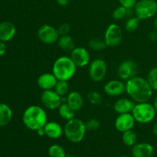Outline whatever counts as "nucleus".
<instances>
[{"mask_svg": "<svg viewBox=\"0 0 157 157\" xmlns=\"http://www.w3.org/2000/svg\"><path fill=\"white\" fill-rule=\"evenodd\" d=\"M126 93L135 103L149 102L153 90L147 78L135 76L126 81Z\"/></svg>", "mask_w": 157, "mask_h": 157, "instance_id": "obj_1", "label": "nucleus"}, {"mask_svg": "<svg viewBox=\"0 0 157 157\" xmlns=\"http://www.w3.org/2000/svg\"><path fill=\"white\" fill-rule=\"evenodd\" d=\"M48 115L45 110L38 105H31L25 110L22 115V122L29 130L36 132L44 127L48 122Z\"/></svg>", "mask_w": 157, "mask_h": 157, "instance_id": "obj_2", "label": "nucleus"}, {"mask_svg": "<svg viewBox=\"0 0 157 157\" xmlns=\"http://www.w3.org/2000/svg\"><path fill=\"white\" fill-rule=\"evenodd\" d=\"M77 68L70 56H61L54 62L52 73L58 81H68L75 75Z\"/></svg>", "mask_w": 157, "mask_h": 157, "instance_id": "obj_3", "label": "nucleus"}, {"mask_svg": "<svg viewBox=\"0 0 157 157\" xmlns=\"http://www.w3.org/2000/svg\"><path fill=\"white\" fill-rule=\"evenodd\" d=\"M85 123L78 118H73L66 122L64 127V134L67 140L73 144H78L82 141L85 136Z\"/></svg>", "mask_w": 157, "mask_h": 157, "instance_id": "obj_4", "label": "nucleus"}, {"mask_svg": "<svg viewBox=\"0 0 157 157\" xmlns=\"http://www.w3.org/2000/svg\"><path fill=\"white\" fill-rule=\"evenodd\" d=\"M131 113L136 123L140 124H150L155 119L156 115L154 106L150 102L136 103Z\"/></svg>", "mask_w": 157, "mask_h": 157, "instance_id": "obj_5", "label": "nucleus"}, {"mask_svg": "<svg viewBox=\"0 0 157 157\" xmlns=\"http://www.w3.org/2000/svg\"><path fill=\"white\" fill-rule=\"evenodd\" d=\"M133 9L135 15L139 19H149L156 15L157 2L155 0H139Z\"/></svg>", "mask_w": 157, "mask_h": 157, "instance_id": "obj_6", "label": "nucleus"}, {"mask_svg": "<svg viewBox=\"0 0 157 157\" xmlns=\"http://www.w3.org/2000/svg\"><path fill=\"white\" fill-rule=\"evenodd\" d=\"M107 65L102 58H96L90 61L88 65V75L90 79L94 82H101L106 77Z\"/></svg>", "mask_w": 157, "mask_h": 157, "instance_id": "obj_7", "label": "nucleus"}, {"mask_svg": "<svg viewBox=\"0 0 157 157\" xmlns=\"http://www.w3.org/2000/svg\"><path fill=\"white\" fill-rule=\"evenodd\" d=\"M123 38V32L118 25L110 24L107 26L104 33V41L107 47L115 48L121 44Z\"/></svg>", "mask_w": 157, "mask_h": 157, "instance_id": "obj_8", "label": "nucleus"}, {"mask_svg": "<svg viewBox=\"0 0 157 157\" xmlns=\"http://www.w3.org/2000/svg\"><path fill=\"white\" fill-rule=\"evenodd\" d=\"M41 103L43 107L49 110H58L63 103V98L55 90H43L41 95Z\"/></svg>", "mask_w": 157, "mask_h": 157, "instance_id": "obj_9", "label": "nucleus"}, {"mask_svg": "<svg viewBox=\"0 0 157 157\" xmlns=\"http://www.w3.org/2000/svg\"><path fill=\"white\" fill-rule=\"evenodd\" d=\"M38 37L43 44H53L57 43L60 35L58 29L50 25L44 24L38 29Z\"/></svg>", "mask_w": 157, "mask_h": 157, "instance_id": "obj_10", "label": "nucleus"}, {"mask_svg": "<svg viewBox=\"0 0 157 157\" xmlns=\"http://www.w3.org/2000/svg\"><path fill=\"white\" fill-rule=\"evenodd\" d=\"M138 71L137 64L130 59L123 61L118 66L117 74L122 81H128L130 78L136 76Z\"/></svg>", "mask_w": 157, "mask_h": 157, "instance_id": "obj_11", "label": "nucleus"}, {"mask_svg": "<svg viewBox=\"0 0 157 157\" xmlns=\"http://www.w3.org/2000/svg\"><path fill=\"white\" fill-rule=\"evenodd\" d=\"M71 58L77 67H84L90 63V55L84 47H75L71 52Z\"/></svg>", "mask_w": 157, "mask_h": 157, "instance_id": "obj_12", "label": "nucleus"}, {"mask_svg": "<svg viewBox=\"0 0 157 157\" xmlns=\"http://www.w3.org/2000/svg\"><path fill=\"white\" fill-rule=\"evenodd\" d=\"M136 121L131 113L118 114L114 121V127L117 130L124 133L127 130H133Z\"/></svg>", "mask_w": 157, "mask_h": 157, "instance_id": "obj_13", "label": "nucleus"}, {"mask_svg": "<svg viewBox=\"0 0 157 157\" xmlns=\"http://www.w3.org/2000/svg\"><path fill=\"white\" fill-rule=\"evenodd\" d=\"M104 90L110 97H119L126 92L125 83L122 80H110L104 87Z\"/></svg>", "mask_w": 157, "mask_h": 157, "instance_id": "obj_14", "label": "nucleus"}, {"mask_svg": "<svg viewBox=\"0 0 157 157\" xmlns=\"http://www.w3.org/2000/svg\"><path fill=\"white\" fill-rule=\"evenodd\" d=\"M58 80L53 73H43L40 75L37 80V84L40 89L42 90H54Z\"/></svg>", "mask_w": 157, "mask_h": 157, "instance_id": "obj_15", "label": "nucleus"}, {"mask_svg": "<svg viewBox=\"0 0 157 157\" xmlns=\"http://www.w3.org/2000/svg\"><path fill=\"white\" fill-rule=\"evenodd\" d=\"M16 34L15 25L9 21L0 23V41L7 42L12 40Z\"/></svg>", "mask_w": 157, "mask_h": 157, "instance_id": "obj_16", "label": "nucleus"}, {"mask_svg": "<svg viewBox=\"0 0 157 157\" xmlns=\"http://www.w3.org/2000/svg\"><path fill=\"white\" fill-rule=\"evenodd\" d=\"M136 103L131 98H121L113 104V110L118 114L131 113Z\"/></svg>", "mask_w": 157, "mask_h": 157, "instance_id": "obj_17", "label": "nucleus"}, {"mask_svg": "<svg viewBox=\"0 0 157 157\" xmlns=\"http://www.w3.org/2000/svg\"><path fill=\"white\" fill-rule=\"evenodd\" d=\"M153 147L148 143H139L132 147L133 157H152L153 155Z\"/></svg>", "mask_w": 157, "mask_h": 157, "instance_id": "obj_18", "label": "nucleus"}, {"mask_svg": "<svg viewBox=\"0 0 157 157\" xmlns=\"http://www.w3.org/2000/svg\"><path fill=\"white\" fill-rule=\"evenodd\" d=\"M44 129L45 136L51 139H58L64 134V127L55 121H48Z\"/></svg>", "mask_w": 157, "mask_h": 157, "instance_id": "obj_19", "label": "nucleus"}, {"mask_svg": "<svg viewBox=\"0 0 157 157\" xmlns=\"http://www.w3.org/2000/svg\"><path fill=\"white\" fill-rule=\"evenodd\" d=\"M66 103L70 106L71 108L75 112L81 110L84 105V98L83 96L76 90L69 92L66 97Z\"/></svg>", "mask_w": 157, "mask_h": 157, "instance_id": "obj_20", "label": "nucleus"}, {"mask_svg": "<svg viewBox=\"0 0 157 157\" xmlns=\"http://www.w3.org/2000/svg\"><path fill=\"white\" fill-rule=\"evenodd\" d=\"M12 110L9 105L0 103V127L8 125L12 121Z\"/></svg>", "mask_w": 157, "mask_h": 157, "instance_id": "obj_21", "label": "nucleus"}, {"mask_svg": "<svg viewBox=\"0 0 157 157\" xmlns=\"http://www.w3.org/2000/svg\"><path fill=\"white\" fill-rule=\"evenodd\" d=\"M58 48L64 52H71L75 48V41L73 38L69 35H60L57 41Z\"/></svg>", "mask_w": 157, "mask_h": 157, "instance_id": "obj_22", "label": "nucleus"}, {"mask_svg": "<svg viewBox=\"0 0 157 157\" xmlns=\"http://www.w3.org/2000/svg\"><path fill=\"white\" fill-rule=\"evenodd\" d=\"M58 114L62 119L65 120L66 121L75 118V111L72 110L70 106L66 102H63L58 108Z\"/></svg>", "mask_w": 157, "mask_h": 157, "instance_id": "obj_23", "label": "nucleus"}, {"mask_svg": "<svg viewBox=\"0 0 157 157\" xmlns=\"http://www.w3.org/2000/svg\"><path fill=\"white\" fill-rule=\"evenodd\" d=\"M122 133V140L124 145H126L127 147H133L136 144L137 136L133 130H127Z\"/></svg>", "mask_w": 157, "mask_h": 157, "instance_id": "obj_24", "label": "nucleus"}, {"mask_svg": "<svg viewBox=\"0 0 157 157\" xmlns=\"http://www.w3.org/2000/svg\"><path fill=\"white\" fill-rule=\"evenodd\" d=\"M140 19L135 16L129 17L125 22V29L129 32H133L138 29L140 24Z\"/></svg>", "mask_w": 157, "mask_h": 157, "instance_id": "obj_25", "label": "nucleus"}, {"mask_svg": "<svg viewBox=\"0 0 157 157\" xmlns=\"http://www.w3.org/2000/svg\"><path fill=\"white\" fill-rule=\"evenodd\" d=\"M69 84L67 81H58L54 90L58 94L64 98L69 93Z\"/></svg>", "mask_w": 157, "mask_h": 157, "instance_id": "obj_26", "label": "nucleus"}, {"mask_svg": "<svg viewBox=\"0 0 157 157\" xmlns=\"http://www.w3.org/2000/svg\"><path fill=\"white\" fill-rule=\"evenodd\" d=\"M48 155L50 157H65V150L64 147L58 144H53L48 148Z\"/></svg>", "mask_w": 157, "mask_h": 157, "instance_id": "obj_27", "label": "nucleus"}, {"mask_svg": "<svg viewBox=\"0 0 157 157\" xmlns=\"http://www.w3.org/2000/svg\"><path fill=\"white\" fill-rule=\"evenodd\" d=\"M88 46L90 49L96 52H100L107 48V44H106L104 40L100 39V38H92L89 41Z\"/></svg>", "mask_w": 157, "mask_h": 157, "instance_id": "obj_28", "label": "nucleus"}, {"mask_svg": "<svg viewBox=\"0 0 157 157\" xmlns=\"http://www.w3.org/2000/svg\"><path fill=\"white\" fill-rule=\"evenodd\" d=\"M147 79L153 90L157 91V67H153L149 71Z\"/></svg>", "mask_w": 157, "mask_h": 157, "instance_id": "obj_29", "label": "nucleus"}, {"mask_svg": "<svg viewBox=\"0 0 157 157\" xmlns=\"http://www.w3.org/2000/svg\"><path fill=\"white\" fill-rule=\"evenodd\" d=\"M87 100L93 105H100L103 101L101 94L97 91L90 92L87 95Z\"/></svg>", "mask_w": 157, "mask_h": 157, "instance_id": "obj_30", "label": "nucleus"}, {"mask_svg": "<svg viewBox=\"0 0 157 157\" xmlns=\"http://www.w3.org/2000/svg\"><path fill=\"white\" fill-rule=\"evenodd\" d=\"M127 10L128 9H126L124 6H121L119 7H117V9H115L113 10V18L114 20H121L123 18H125L126 16H127Z\"/></svg>", "mask_w": 157, "mask_h": 157, "instance_id": "obj_31", "label": "nucleus"}, {"mask_svg": "<svg viewBox=\"0 0 157 157\" xmlns=\"http://www.w3.org/2000/svg\"><path fill=\"white\" fill-rule=\"evenodd\" d=\"M85 125H86V128H87V130H90V131H95V130H98L99 127H101V122H100L98 119L91 118V119L87 120V122L85 123Z\"/></svg>", "mask_w": 157, "mask_h": 157, "instance_id": "obj_32", "label": "nucleus"}, {"mask_svg": "<svg viewBox=\"0 0 157 157\" xmlns=\"http://www.w3.org/2000/svg\"><path fill=\"white\" fill-rule=\"evenodd\" d=\"M57 29L60 35H69V32H71V25L68 23L64 22L60 25Z\"/></svg>", "mask_w": 157, "mask_h": 157, "instance_id": "obj_33", "label": "nucleus"}, {"mask_svg": "<svg viewBox=\"0 0 157 157\" xmlns=\"http://www.w3.org/2000/svg\"><path fill=\"white\" fill-rule=\"evenodd\" d=\"M119 2L121 6H124L127 9H130L134 8L137 0H119Z\"/></svg>", "mask_w": 157, "mask_h": 157, "instance_id": "obj_34", "label": "nucleus"}, {"mask_svg": "<svg viewBox=\"0 0 157 157\" xmlns=\"http://www.w3.org/2000/svg\"><path fill=\"white\" fill-rule=\"evenodd\" d=\"M6 50H7V47H6V42L0 41V57L3 56L6 54Z\"/></svg>", "mask_w": 157, "mask_h": 157, "instance_id": "obj_35", "label": "nucleus"}, {"mask_svg": "<svg viewBox=\"0 0 157 157\" xmlns=\"http://www.w3.org/2000/svg\"><path fill=\"white\" fill-rule=\"evenodd\" d=\"M149 39L151 41H157V32L156 31H152L148 35Z\"/></svg>", "mask_w": 157, "mask_h": 157, "instance_id": "obj_36", "label": "nucleus"}, {"mask_svg": "<svg viewBox=\"0 0 157 157\" xmlns=\"http://www.w3.org/2000/svg\"><path fill=\"white\" fill-rule=\"evenodd\" d=\"M55 2L61 6H66L68 4V0H55Z\"/></svg>", "mask_w": 157, "mask_h": 157, "instance_id": "obj_37", "label": "nucleus"}, {"mask_svg": "<svg viewBox=\"0 0 157 157\" xmlns=\"http://www.w3.org/2000/svg\"><path fill=\"white\" fill-rule=\"evenodd\" d=\"M36 133H37V134H38V136H45V132H44V127L38 129V130L36 131Z\"/></svg>", "mask_w": 157, "mask_h": 157, "instance_id": "obj_38", "label": "nucleus"}, {"mask_svg": "<svg viewBox=\"0 0 157 157\" xmlns=\"http://www.w3.org/2000/svg\"><path fill=\"white\" fill-rule=\"evenodd\" d=\"M153 133H154L155 136H157V121H156V123H155L154 125H153Z\"/></svg>", "mask_w": 157, "mask_h": 157, "instance_id": "obj_39", "label": "nucleus"}, {"mask_svg": "<svg viewBox=\"0 0 157 157\" xmlns=\"http://www.w3.org/2000/svg\"><path fill=\"white\" fill-rule=\"evenodd\" d=\"M153 106H154V107H155V110H156V114H157V95H156V98H155L154 101H153Z\"/></svg>", "mask_w": 157, "mask_h": 157, "instance_id": "obj_40", "label": "nucleus"}, {"mask_svg": "<svg viewBox=\"0 0 157 157\" xmlns=\"http://www.w3.org/2000/svg\"><path fill=\"white\" fill-rule=\"evenodd\" d=\"M153 27H154V30L157 32V16L156 17L154 20V22H153Z\"/></svg>", "mask_w": 157, "mask_h": 157, "instance_id": "obj_41", "label": "nucleus"}, {"mask_svg": "<svg viewBox=\"0 0 157 157\" xmlns=\"http://www.w3.org/2000/svg\"><path fill=\"white\" fill-rule=\"evenodd\" d=\"M65 157H78V156H73V155H67V156H66Z\"/></svg>", "mask_w": 157, "mask_h": 157, "instance_id": "obj_42", "label": "nucleus"}, {"mask_svg": "<svg viewBox=\"0 0 157 157\" xmlns=\"http://www.w3.org/2000/svg\"><path fill=\"white\" fill-rule=\"evenodd\" d=\"M120 157H130V156H120Z\"/></svg>", "mask_w": 157, "mask_h": 157, "instance_id": "obj_43", "label": "nucleus"}, {"mask_svg": "<svg viewBox=\"0 0 157 157\" xmlns=\"http://www.w3.org/2000/svg\"><path fill=\"white\" fill-rule=\"evenodd\" d=\"M156 43H157V41H156Z\"/></svg>", "mask_w": 157, "mask_h": 157, "instance_id": "obj_44", "label": "nucleus"}]
</instances>
